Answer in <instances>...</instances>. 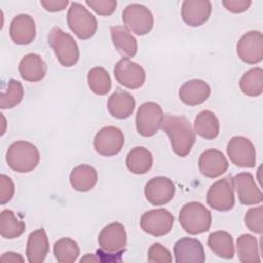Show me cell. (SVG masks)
Here are the masks:
<instances>
[{
	"label": "cell",
	"instance_id": "277c9868",
	"mask_svg": "<svg viewBox=\"0 0 263 263\" xmlns=\"http://www.w3.org/2000/svg\"><path fill=\"white\" fill-rule=\"evenodd\" d=\"M48 44L55 53L59 63L72 67L79 60V48L75 39L59 27H53L48 34Z\"/></svg>",
	"mask_w": 263,
	"mask_h": 263
},
{
	"label": "cell",
	"instance_id": "e575fe53",
	"mask_svg": "<svg viewBox=\"0 0 263 263\" xmlns=\"http://www.w3.org/2000/svg\"><path fill=\"white\" fill-rule=\"evenodd\" d=\"M79 253L80 250L77 242L70 237H62L54 242L53 254L60 263H74Z\"/></svg>",
	"mask_w": 263,
	"mask_h": 263
},
{
	"label": "cell",
	"instance_id": "8fae6325",
	"mask_svg": "<svg viewBox=\"0 0 263 263\" xmlns=\"http://www.w3.org/2000/svg\"><path fill=\"white\" fill-rule=\"evenodd\" d=\"M124 145V136L116 126H104L95 136L93 148L102 156L110 157L118 154Z\"/></svg>",
	"mask_w": 263,
	"mask_h": 263
},
{
	"label": "cell",
	"instance_id": "b9f144b4",
	"mask_svg": "<svg viewBox=\"0 0 263 263\" xmlns=\"http://www.w3.org/2000/svg\"><path fill=\"white\" fill-rule=\"evenodd\" d=\"M0 260L2 262H24L25 261V259L20 254L14 252L3 253Z\"/></svg>",
	"mask_w": 263,
	"mask_h": 263
},
{
	"label": "cell",
	"instance_id": "83f0119b",
	"mask_svg": "<svg viewBox=\"0 0 263 263\" xmlns=\"http://www.w3.org/2000/svg\"><path fill=\"white\" fill-rule=\"evenodd\" d=\"M194 132L205 140H213L218 137L220 122L214 112L202 110L194 119Z\"/></svg>",
	"mask_w": 263,
	"mask_h": 263
},
{
	"label": "cell",
	"instance_id": "7c38bea8",
	"mask_svg": "<svg viewBox=\"0 0 263 263\" xmlns=\"http://www.w3.org/2000/svg\"><path fill=\"white\" fill-rule=\"evenodd\" d=\"M113 72L116 81L129 89L140 88L146 80L144 68L127 58L119 60L115 64Z\"/></svg>",
	"mask_w": 263,
	"mask_h": 263
},
{
	"label": "cell",
	"instance_id": "30bf717a",
	"mask_svg": "<svg viewBox=\"0 0 263 263\" xmlns=\"http://www.w3.org/2000/svg\"><path fill=\"white\" fill-rule=\"evenodd\" d=\"M174 216L165 209H154L145 212L140 220L142 230L152 236H163L170 233L174 225Z\"/></svg>",
	"mask_w": 263,
	"mask_h": 263
},
{
	"label": "cell",
	"instance_id": "2e32d148",
	"mask_svg": "<svg viewBox=\"0 0 263 263\" xmlns=\"http://www.w3.org/2000/svg\"><path fill=\"white\" fill-rule=\"evenodd\" d=\"M175 185L173 181L163 176L150 179L144 188L146 199L152 205H164L168 203L175 195Z\"/></svg>",
	"mask_w": 263,
	"mask_h": 263
},
{
	"label": "cell",
	"instance_id": "d4e9b609",
	"mask_svg": "<svg viewBox=\"0 0 263 263\" xmlns=\"http://www.w3.org/2000/svg\"><path fill=\"white\" fill-rule=\"evenodd\" d=\"M110 32L113 45L122 57L128 59L137 54L138 42L129 30L123 26H112Z\"/></svg>",
	"mask_w": 263,
	"mask_h": 263
},
{
	"label": "cell",
	"instance_id": "9c48e42d",
	"mask_svg": "<svg viewBox=\"0 0 263 263\" xmlns=\"http://www.w3.org/2000/svg\"><path fill=\"white\" fill-rule=\"evenodd\" d=\"M230 161L238 167H255L256 150L253 143L246 137H232L226 147Z\"/></svg>",
	"mask_w": 263,
	"mask_h": 263
},
{
	"label": "cell",
	"instance_id": "7bdbcfd3",
	"mask_svg": "<svg viewBox=\"0 0 263 263\" xmlns=\"http://www.w3.org/2000/svg\"><path fill=\"white\" fill-rule=\"evenodd\" d=\"M80 262H99V259L92 254H85V256L80 259Z\"/></svg>",
	"mask_w": 263,
	"mask_h": 263
},
{
	"label": "cell",
	"instance_id": "74e56055",
	"mask_svg": "<svg viewBox=\"0 0 263 263\" xmlns=\"http://www.w3.org/2000/svg\"><path fill=\"white\" fill-rule=\"evenodd\" d=\"M85 3L97 14L102 16L111 15L115 11L117 5L115 0H86Z\"/></svg>",
	"mask_w": 263,
	"mask_h": 263
},
{
	"label": "cell",
	"instance_id": "d590c367",
	"mask_svg": "<svg viewBox=\"0 0 263 263\" xmlns=\"http://www.w3.org/2000/svg\"><path fill=\"white\" fill-rule=\"evenodd\" d=\"M245 224L252 232L262 234L263 232V206L252 208L245 215Z\"/></svg>",
	"mask_w": 263,
	"mask_h": 263
},
{
	"label": "cell",
	"instance_id": "1f68e13d",
	"mask_svg": "<svg viewBox=\"0 0 263 263\" xmlns=\"http://www.w3.org/2000/svg\"><path fill=\"white\" fill-rule=\"evenodd\" d=\"M239 87L249 97H258L263 92V70L259 67L248 70L240 78Z\"/></svg>",
	"mask_w": 263,
	"mask_h": 263
},
{
	"label": "cell",
	"instance_id": "484cf974",
	"mask_svg": "<svg viewBox=\"0 0 263 263\" xmlns=\"http://www.w3.org/2000/svg\"><path fill=\"white\" fill-rule=\"evenodd\" d=\"M98 182L97 170L88 164H80L74 167L70 174V184L79 192L91 190Z\"/></svg>",
	"mask_w": 263,
	"mask_h": 263
},
{
	"label": "cell",
	"instance_id": "44dd1931",
	"mask_svg": "<svg viewBox=\"0 0 263 263\" xmlns=\"http://www.w3.org/2000/svg\"><path fill=\"white\" fill-rule=\"evenodd\" d=\"M210 95L211 87L202 79L188 80L179 89V98L187 106L200 105L209 99Z\"/></svg>",
	"mask_w": 263,
	"mask_h": 263
},
{
	"label": "cell",
	"instance_id": "52a82bcc",
	"mask_svg": "<svg viewBox=\"0 0 263 263\" xmlns=\"http://www.w3.org/2000/svg\"><path fill=\"white\" fill-rule=\"evenodd\" d=\"M124 27L139 36L147 35L153 27V15L149 8L139 3L127 5L122 11Z\"/></svg>",
	"mask_w": 263,
	"mask_h": 263
},
{
	"label": "cell",
	"instance_id": "7402d4cb",
	"mask_svg": "<svg viewBox=\"0 0 263 263\" xmlns=\"http://www.w3.org/2000/svg\"><path fill=\"white\" fill-rule=\"evenodd\" d=\"M49 241L43 228H38L28 236L26 256L30 263H42L48 254Z\"/></svg>",
	"mask_w": 263,
	"mask_h": 263
},
{
	"label": "cell",
	"instance_id": "f546056e",
	"mask_svg": "<svg viewBox=\"0 0 263 263\" xmlns=\"http://www.w3.org/2000/svg\"><path fill=\"white\" fill-rule=\"evenodd\" d=\"M238 260L241 263L261 262L257 238L251 234H241L236 239Z\"/></svg>",
	"mask_w": 263,
	"mask_h": 263
},
{
	"label": "cell",
	"instance_id": "e0dca14e",
	"mask_svg": "<svg viewBox=\"0 0 263 263\" xmlns=\"http://www.w3.org/2000/svg\"><path fill=\"white\" fill-rule=\"evenodd\" d=\"M175 261L177 263H203L205 254L202 243L192 237H183L174 246Z\"/></svg>",
	"mask_w": 263,
	"mask_h": 263
},
{
	"label": "cell",
	"instance_id": "ba28073f",
	"mask_svg": "<svg viewBox=\"0 0 263 263\" xmlns=\"http://www.w3.org/2000/svg\"><path fill=\"white\" fill-rule=\"evenodd\" d=\"M208 204L219 212H226L233 208L234 188L231 177H224L214 182L206 193Z\"/></svg>",
	"mask_w": 263,
	"mask_h": 263
},
{
	"label": "cell",
	"instance_id": "8d00e7d4",
	"mask_svg": "<svg viewBox=\"0 0 263 263\" xmlns=\"http://www.w3.org/2000/svg\"><path fill=\"white\" fill-rule=\"evenodd\" d=\"M172 260L171 252L161 243H153L148 250V261L151 263H170Z\"/></svg>",
	"mask_w": 263,
	"mask_h": 263
},
{
	"label": "cell",
	"instance_id": "ffe728a7",
	"mask_svg": "<svg viewBox=\"0 0 263 263\" xmlns=\"http://www.w3.org/2000/svg\"><path fill=\"white\" fill-rule=\"evenodd\" d=\"M212 4L208 0H185L182 3L181 15L190 27H199L210 17Z\"/></svg>",
	"mask_w": 263,
	"mask_h": 263
},
{
	"label": "cell",
	"instance_id": "8992f818",
	"mask_svg": "<svg viewBox=\"0 0 263 263\" xmlns=\"http://www.w3.org/2000/svg\"><path fill=\"white\" fill-rule=\"evenodd\" d=\"M163 111L155 102H145L138 108L136 114V127L143 137L154 136L162 125Z\"/></svg>",
	"mask_w": 263,
	"mask_h": 263
},
{
	"label": "cell",
	"instance_id": "4fadbf2b",
	"mask_svg": "<svg viewBox=\"0 0 263 263\" xmlns=\"http://www.w3.org/2000/svg\"><path fill=\"white\" fill-rule=\"evenodd\" d=\"M238 58L250 65H255L263 60V35L260 31L245 33L236 44Z\"/></svg>",
	"mask_w": 263,
	"mask_h": 263
},
{
	"label": "cell",
	"instance_id": "cb8c5ba5",
	"mask_svg": "<svg viewBox=\"0 0 263 263\" xmlns=\"http://www.w3.org/2000/svg\"><path fill=\"white\" fill-rule=\"evenodd\" d=\"M47 71L46 64L37 53L24 55L18 65L21 77L29 82H37L44 78Z\"/></svg>",
	"mask_w": 263,
	"mask_h": 263
},
{
	"label": "cell",
	"instance_id": "60d3db41",
	"mask_svg": "<svg viewBox=\"0 0 263 263\" xmlns=\"http://www.w3.org/2000/svg\"><path fill=\"white\" fill-rule=\"evenodd\" d=\"M40 4L49 12H58L64 10L69 4L68 0H41Z\"/></svg>",
	"mask_w": 263,
	"mask_h": 263
},
{
	"label": "cell",
	"instance_id": "603a6c76",
	"mask_svg": "<svg viewBox=\"0 0 263 263\" xmlns=\"http://www.w3.org/2000/svg\"><path fill=\"white\" fill-rule=\"evenodd\" d=\"M136 107L135 98L127 91L116 89L108 99L107 108L109 113L117 119L128 118Z\"/></svg>",
	"mask_w": 263,
	"mask_h": 263
},
{
	"label": "cell",
	"instance_id": "836d02e7",
	"mask_svg": "<svg viewBox=\"0 0 263 263\" xmlns=\"http://www.w3.org/2000/svg\"><path fill=\"white\" fill-rule=\"evenodd\" d=\"M24 98V87L18 80L9 79L1 90L0 108L12 109L16 107Z\"/></svg>",
	"mask_w": 263,
	"mask_h": 263
},
{
	"label": "cell",
	"instance_id": "9a60e30c",
	"mask_svg": "<svg viewBox=\"0 0 263 263\" xmlns=\"http://www.w3.org/2000/svg\"><path fill=\"white\" fill-rule=\"evenodd\" d=\"M232 184L233 188L236 190L240 203L246 205H254L263 201L262 191L257 186L251 173H238L232 178Z\"/></svg>",
	"mask_w": 263,
	"mask_h": 263
},
{
	"label": "cell",
	"instance_id": "4dcf8cb0",
	"mask_svg": "<svg viewBox=\"0 0 263 263\" xmlns=\"http://www.w3.org/2000/svg\"><path fill=\"white\" fill-rule=\"evenodd\" d=\"M26 224L20 220L13 211L3 210L0 214V234L3 238L13 239L23 234Z\"/></svg>",
	"mask_w": 263,
	"mask_h": 263
},
{
	"label": "cell",
	"instance_id": "f35d334b",
	"mask_svg": "<svg viewBox=\"0 0 263 263\" xmlns=\"http://www.w3.org/2000/svg\"><path fill=\"white\" fill-rule=\"evenodd\" d=\"M14 195V184L10 177L0 175V203L5 204L11 200Z\"/></svg>",
	"mask_w": 263,
	"mask_h": 263
},
{
	"label": "cell",
	"instance_id": "4316f807",
	"mask_svg": "<svg viewBox=\"0 0 263 263\" xmlns=\"http://www.w3.org/2000/svg\"><path fill=\"white\" fill-rule=\"evenodd\" d=\"M126 167L129 172L136 175H143L150 171L153 164L151 152L145 147H135L126 155Z\"/></svg>",
	"mask_w": 263,
	"mask_h": 263
},
{
	"label": "cell",
	"instance_id": "f1b7e54d",
	"mask_svg": "<svg viewBox=\"0 0 263 263\" xmlns=\"http://www.w3.org/2000/svg\"><path fill=\"white\" fill-rule=\"evenodd\" d=\"M208 246L211 251L220 258L232 259L234 256L233 238L227 231L219 230L210 233L208 237Z\"/></svg>",
	"mask_w": 263,
	"mask_h": 263
},
{
	"label": "cell",
	"instance_id": "ab89813d",
	"mask_svg": "<svg viewBox=\"0 0 263 263\" xmlns=\"http://www.w3.org/2000/svg\"><path fill=\"white\" fill-rule=\"evenodd\" d=\"M252 1L250 0H224L222 5L232 13H241L251 6Z\"/></svg>",
	"mask_w": 263,
	"mask_h": 263
},
{
	"label": "cell",
	"instance_id": "d6986e66",
	"mask_svg": "<svg viewBox=\"0 0 263 263\" xmlns=\"http://www.w3.org/2000/svg\"><path fill=\"white\" fill-rule=\"evenodd\" d=\"M228 161L222 151L208 149L203 151L198 159L199 172L208 178H218L228 168Z\"/></svg>",
	"mask_w": 263,
	"mask_h": 263
},
{
	"label": "cell",
	"instance_id": "5bb4252c",
	"mask_svg": "<svg viewBox=\"0 0 263 263\" xmlns=\"http://www.w3.org/2000/svg\"><path fill=\"white\" fill-rule=\"evenodd\" d=\"M126 241L125 227L119 222L108 224L101 230L98 236L100 249L109 254H123Z\"/></svg>",
	"mask_w": 263,
	"mask_h": 263
},
{
	"label": "cell",
	"instance_id": "3957f363",
	"mask_svg": "<svg viewBox=\"0 0 263 263\" xmlns=\"http://www.w3.org/2000/svg\"><path fill=\"white\" fill-rule=\"evenodd\" d=\"M179 222L189 234L206 232L212 225L211 212L198 201H190L183 205L179 213Z\"/></svg>",
	"mask_w": 263,
	"mask_h": 263
},
{
	"label": "cell",
	"instance_id": "5b68a950",
	"mask_svg": "<svg viewBox=\"0 0 263 263\" xmlns=\"http://www.w3.org/2000/svg\"><path fill=\"white\" fill-rule=\"evenodd\" d=\"M67 23L70 30L83 40L91 38L98 29L96 16L78 2L71 3L67 13Z\"/></svg>",
	"mask_w": 263,
	"mask_h": 263
},
{
	"label": "cell",
	"instance_id": "7a4b0ae2",
	"mask_svg": "<svg viewBox=\"0 0 263 263\" xmlns=\"http://www.w3.org/2000/svg\"><path fill=\"white\" fill-rule=\"evenodd\" d=\"M5 160L8 166L16 173L34 171L40 160L38 148L28 141H16L6 150Z\"/></svg>",
	"mask_w": 263,
	"mask_h": 263
},
{
	"label": "cell",
	"instance_id": "d6a6232c",
	"mask_svg": "<svg viewBox=\"0 0 263 263\" xmlns=\"http://www.w3.org/2000/svg\"><path fill=\"white\" fill-rule=\"evenodd\" d=\"M87 83L90 90L98 96L107 95L112 87L111 77L103 67H95L88 71Z\"/></svg>",
	"mask_w": 263,
	"mask_h": 263
},
{
	"label": "cell",
	"instance_id": "6da1fadb",
	"mask_svg": "<svg viewBox=\"0 0 263 263\" xmlns=\"http://www.w3.org/2000/svg\"><path fill=\"white\" fill-rule=\"evenodd\" d=\"M161 128L168 136L175 154L185 157L190 153L195 143V133L185 116L166 114L163 117Z\"/></svg>",
	"mask_w": 263,
	"mask_h": 263
},
{
	"label": "cell",
	"instance_id": "ac0fdd59",
	"mask_svg": "<svg viewBox=\"0 0 263 263\" xmlns=\"http://www.w3.org/2000/svg\"><path fill=\"white\" fill-rule=\"evenodd\" d=\"M9 36L18 45L33 42L36 37V25L33 17L25 13L14 16L9 26Z\"/></svg>",
	"mask_w": 263,
	"mask_h": 263
}]
</instances>
